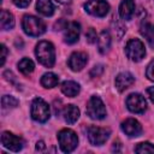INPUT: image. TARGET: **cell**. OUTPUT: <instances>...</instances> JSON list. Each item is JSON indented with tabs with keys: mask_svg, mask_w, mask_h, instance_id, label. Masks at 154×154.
<instances>
[{
	"mask_svg": "<svg viewBox=\"0 0 154 154\" xmlns=\"http://www.w3.org/2000/svg\"><path fill=\"white\" fill-rule=\"evenodd\" d=\"M35 54L38 63L46 67H52L55 63V51L53 45L48 41H40L36 46Z\"/></svg>",
	"mask_w": 154,
	"mask_h": 154,
	"instance_id": "1",
	"label": "cell"
},
{
	"mask_svg": "<svg viewBox=\"0 0 154 154\" xmlns=\"http://www.w3.org/2000/svg\"><path fill=\"white\" fill-rule=\"evenodd\" d=\"M22 26L24 32L32 37H37L46 31V24L35 16H24L22 20Z\"/></svg>",
	"mask_w": 154,
	"mask_h": 154,
	"instance_id": "2",
	"label": "cell"
},
{
	"mask_svg": "<svg viewBox=\"0 0 154 154\" xmlns=\"http://www.w3.org/2000/svg\"><path fill=\"white\" fill-rule=\"evenodd\" d=\"M58 141L60 149L64 153H70L72 152L77 144H78V137L75 131L71 129H63L58 132Z\"/></svg>",
	"mask_w": 154,
	"mask_h": 154,
	"instance_id": "3",
	"label": "cell"
},
{
	"mask_svg": "<svg viewBox=\"0 0 154 154\" xmlns=\"http://www.w3.org/2000/svg\"><path fill=\"white\" fill-rule=\"evenodd\" d=\"M49 106L41 97H36L31 103V117L38 123H45L49 119Z\"/></svg>",
	"mask_w": 154,
	"mask_h": 154,
	"instance_id": "4",
	"label": "cell"
},
{
	"mask_svg": "<svg viewBox=\"0 0 154 154\" xmlns=\"http://www.w3.org/2000/svg\"><path fill=\"white\" fill-rule=\"evenodd\" d=\"M125 54L129 59H131L134 61L142 60L146 55V49H144L143 42L138 38H131L125 46Z\"/></svg>",
	"mask_w": 154,
	"mask_h": 154,
	"instance_id": "5",
	"label": "cell"
},
{
	"mask_svg": "<svg viewBox=\"0 0 154 154\" xmlns=\"http://www.w3.org/2000/svg\"><path fill=\"white\" fill-rule=\"evenodd\" d=\"M87 114L91 119H103L106 117V107L99 96H91L87 103Z\"/></svg>",
	"mask_w": 154,
	"mask_h": 154,
	"instance_id": "6",
	"label": "cell"
},
{
	"mask_svg": "<svg viewBox=\"0 0 154 154\" xmlns=\"http://www.w3.org/2000/svg\"><path fill=\"white\" fill-rule=\"evenodd\" d=\"M111 130L100 126H89L87 135L88 140L93 146H102L109 137Z\"/></svg>",
	"mask_w": 154,
	"mask_h": 154,
	"instance_id": "7",
	"label": "cell"
},
{
	"mask_svg": "<svg viewBox=\"0 0 154 154\" xmlns=\"http://www.w3.org/2000/svg\"><path fill=\"white\" fill-rule=\"evenodd\" d=\"M84 10L94 17H105L109 11V5L105 0H89L84 4Z\"/></svg>",
	"mask_w": 154,
	"mask_h": 154,
	"instance_id": "8",
	"label": "cell"
},
{
	"mask_svg": "<svg viewBox=\"0 0 154 154\" xmlns=\"http://www.w3.org/2000/svg\"><path fill=\"white\" fill-rule=\"evenodd\" d=\"M126 107L132 113H143L147 108V102H146V99L141 94L134 93V94H130L128 96Z\"/></svg>",
	"mask_w": 154,
	"mask_h": 154,
	"instance_id": "9",
	"label": "cell"
},
{
	"mask_svg": "<svg viewBox=\"0 0 154 154\" xmlns=\"http://www.w3.org/2000/svg\"><path fill=\"white\" fill-rule=\"evenodd\" d=\"M1 143L5 148L12 150V152H19L23 148V140L8 131H4L1 135Z\"/></svg>",
	"mask_w": 154,
	"mask_h": 154,
	"instance_id": "10",
	"label": "cell"
},
{
	"mask_svg": "<svg viewBox=\"0 0 154 154\" xmlns=\"http://www.w3.org/2000/svg\"><path fill=\"white\" fill-rule=\"evenodd\" d=\"M79 32H81V25L77 22H71L67 23L65 26V31H64V40L66 43L72 45L75 42L78 41L79 37Z\"/></svg>",
	"mask_w": 154,
	"mask_h": 154,
	"instance_id": "11",
	"label": "cell"
},
{
	"mask_svg": "<svg viewBox=\"0 0 154 154\" xmlns=\"http://www.w3.org/2000/svg\"><path fill=\"white\" fill-rule=\"evenodd\" d=\"M88 61V55L83 52H75L69 58V66L72 71H81Z\"/></svg>",
	"mask_w": 154,
	"mask_h": 154,
	"instance_id": "12",
	"label": "cell"
},
{
	"mask_svg": "<svg viewBox=\"0 0 154 154\" xmlns=\"http://www.w3.org/2000/svg\"><path fill=\"white\" fill-rule=\"evenodd\" d=\"M122 130L130 137L138 136L142 132V126L141 124L134 119V118H128L122 123Z\"/></svg>",
	"mask_w": 154,
	"mask_h": 154,
	"instance_id": "13",
	"label": "cell"
},
{
	"mask_svg": "<svg viewBox=\"0 0 154 154\" xmlns=\"http://www.w3.org/2000/svg\"><path fill=\"white\" fill-rule=\"evenodd\" d=\"M135 82V77L130 72H122L116 77V88L118 91H124L130 88Z\"/></svg>",
	"mask_w": 154,
	"mask_h": 154,
	"instance_id": "14",
	"label": "cell"
},
{
	"mask_svg": "<svg viewBox=\"0 0 154 154\" xmlns=\"http://www.w3.org/2000/svg\"><path fill=\"white\" fill-rule=\"evenodd\" d=\"M135 12V1L134 0H123L119 5V16L125 19L130 20Z\"/></svg>",
	"mask_w": 154,
	"mask_h": 154,
	"instance_id": "15",
	"label": "cell"
},
{
	"mask_svg": "<svg viewBox=\"0 0 154 154\" xmlns=\"http://www.w3.org/2000/svg\"><path fill=\"white\" fill-rule=\"evenodd\" d=\"M63 118L66 123L73 124L79 118V109L75 105H67L63 108Z\"/></svg>",
	"mask_w": 154,
	"mask_h": 154,
	"instance_id": "16",
	"label": "cell"
},
{
	"mask_svg": "<svg viewBox=\"0 0 154 154\" xmlns=\"http://www.w3.org/2000/svg\"><path fill=\"white\" fill-rule=\"evenodd\" d=\"M140 32L148 41L149 46L154 48V26L148 20H143L140 26Z\"/></svg>",
	"mask_w": 154,
	"mask_h": 154,
	"instance_id": "17",
	"label": "cell"
},
{
	"mask_svg": "<svg viewBox=\"0 0 154 154\" xmlns=\"http://www.w3.org/2000/svg\"><path fill=\"white\" fill-rule=\"evenodd\" d=\"M36 8L42 16H46V17L53 16L54 10H55V7L51 0H37Z\"/></svg>",
	"mask_w": 154,
	"mask_h": 154,
	"instance_id": "18",
	"label": "cell"
},
{
	"mask_svg": "<svg viewBox=\"0 0 154 154\" xmlns=\"http://www.w3.org/2000/svg\"><path fill=\"white\" fill-rule=\"evenodd\" d=\"M79 84L73 82V81H65L63 84H61V91L64 95L66 96H70V97H73L76 96L78 93H79Z\"/></svg>",
	"mask_w": 154,
	"mask_h": 154,
	"instance_id": "19",
	"label": "cell"
},
{
	"mask_svg": "<svg viewBox=\"0 0 154 154\" xmlns=\"http://www.w3.org/2000/svg\"><path fill=\"white\" fill-rule=\"evenodd\" d=\"M97 46H99L100 53H102V54H105L109 49V47H111V36H109L108 31L103 30L97 36Z\"/></svg>",
	"mask_w": 154,
	"mask_h": 154,
	"instance_id": "20",
	"label": "cell"
},
{
	"mask_svg": "<svg viewBox=\"0 0 154 154\" xmlns=\"http://www.w3.org/2000/svg\"><path fill=\"white\" fill-rule=\"evenodd\" d=\"M0 25L4 30H10L14 26V18L12 13H10L6 10L1 11V18H0Z\"/></svg>",
	"mask_w": 154,
	"mask_h": 154,
	"instance_id": "21",
	"label": "cell"
},
{
	"mask_svg": "<svg viewBox=\"0 0 154 154\" xmlns=\"http://www.w3.org/2000/svg\"><path fill=\"white\" fill-rule=\"evenodd\" d=\"M59 83V77L53 72H47L41 77V84L45 88H54Z\"/></svg>",
	"mask_w": 154,
	"mask_h": 154,
	"instance_id": "22",
	"label": "cell"
},
{
	"mask_svg": "<svg viewBox=\"0 0 154 154\" xmlns=\"http://www.w3.org/2000/svg\"><path fill=\"white\" fill-rule=\"evenodd\" d=\"M34 67H35L34 63L28 58H23L18 63V69L23 75H30L34 71Z\"/></svg>",
	"mask_w": 154,
	"mask_h": 154,
	"instance_id": "23",
	"label": "cell"
},
{
	"mask_svg": "<svg viewBox=\"0 0 154 154\" xmlns=\"http://www.w3.org/2000/svg\"><path fill=\"white\" fill-rule=\"evenodd\" d=\"M18 106V100L13 96H10V95H4L2 99H1V108L2 111H7V109H11V108H14Z\"/></svg>",
	"mask_w": 154,
	"mask_h": 154,
	"instance_id": "24",
	"label": "cell"
},
{
	"mask_svg": "<svg viewBox=\"0 0 154 154\" xmlns=\"http://www.w3.org/2000/svg\"><path fill=\"white\" fill-rule=\"evenodd\" d=\"M135 152L136 153H154V146L150 144L149 142H142V143H138L137 147L135 148Z\"/></svg>",
	"mask_w": 154,
	"mask_h": 154,
	"instance_id": "25",
	"label": "cell"
},
{
	"mask_svg": "<svg viewBox=\"0 0 154 154\" xmlns=\"http://www.w3.org/2000/svg\"><path fill=\"white\" fill-rule=\"evenodd\" d=\"M85 38H87V42H89V43H95V42L97 41L96 31H95L93 28H89L88 31L85 32Z\"/></svg>",
	"mask_w": 154,
	"mask_h": 154,
	"instance_id": "26",
	"label": "cell"
},
{
	"mask_svg": "<svg viewBox=\"0 0 154 154\" xmlns=\"http://www.w3.org/2000/svg\"><path fill=\"white\" fill-rule=\"evenodd\" d=\"M146 76L148 77V79L154 82V59L149 63V65L147 66V71H146Z\"/></svg>",
	"mask_w": 154,
	"mask_h": 154,
	"instance_id": "27",
	"label": "cell"
},
{
	"mask_svg": "<svg viewBox=\"0 0 154 154\" xmlns=\"http://www.w3.org/2000/svg\"><path fill=\"white\" fill-rule=\"evenodd\" d=\"M102 71H103L102 65H96V66H94V67L91 69L90 76H91V77H99V76L102 73Z\"/></svg>",
	"mask_w": 154,
	"mask_h": 154,
	"instance_id": "28",
	"label": "cell"
},
{
	"mask_svg": "<svg viewBox=\"0 0 154 154\" xmlns=\"http://www.w3.org/2000/svg\"><path fill=\"white\" fill-rule=\"evenodd\" d=\"M12 1L17 7H20V8H24V7L29 6V4L31 2V0H12Z\"/></svg>",
	"mask_w": 154,
	"mask_h": 154,
	"instance_id": "29",
	"label": "cell"
},
{
	"mask_svg": "<svg viewBox=\"0 0 154 154\" xmlns=\"http://www.w3.org/2000/svg\"><path fill=\"white\" fill-rule=\"evenodd\" d=\"M1 52H2V54H1V65H4L5 60H6V57H7V48H6L5 45H1Z\"/></svg>",
	"mask_w": 154,
	"mask_h": 154,
	"instance_id": "30",
	"label": "cell"
},
{
	"mask_svg": "<svg viewBox=\"0 0 154 154\" xmlns=\"http://www.w3.org/2000/svg\"><path fill=\"white\" fill-rule=\"evenodd\" d=\"M45 149H46V144L43 143V141H40V142L36 143V150H38V152H43Z\"/></svg>",
	"mask_w": 154,
	"mask_h": 154,
	"instance_id": "31",
	"label": "cell"
},
{
	"mask_svg": "<svg viewBox=\"0 0 154 154\" xmlns=\"http://www.w3.org/2000/svg\"><path fill=\"white\" fill-rule=\"evenodd\" d=\"M112 150H113V152H120V150H122V144H120L119 141H117V142L113 143V146H112Z\"/></svg>",
	"mask_w": 154,
	"mask_h": 154,
	"instance_id": "32",
	"label": "cell"
},
{
	"mask_svg": "<svg viewBox=\"0 0 154 154\" xmlns=\"http://www.w3.org/2000/svg\"><path fill=\"white\" fill-rule=\"evenodd\" d=\"M147 93H148V96L150 97V100L154 102V87H149L147 89Z\"/></svg>",
	"mask_w": 154,
	"mask_h": 154,
	"instance_id": "33",
	"label": "cell"
},
{
	"mask_svg": "<svg viewBox=\"0 0 154 154\" xmlns=\"http://www.w3.org/2000/svg\"><path fill=\"white\" fill-rule=\"evenodd\" d=\"M57 2H59V4H67L70 0H55Z\"/></svg>",
	"mask_w": 154,
	"mask_h": 154,
	"instance_id": "34",
	"label": "cell"
}]
</instances>
